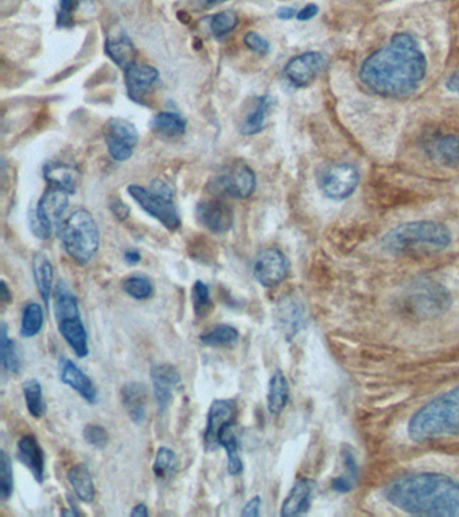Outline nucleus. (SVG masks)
<instances>
[{"label":"nucleus","instance_id":"nucleus-15","mask_svg":"<svg viewBox=\"0 0 459 517\" xmlns=\"http://www.w3.org/2000/svg\"><path fill=\"white\" fill-rule=\"evenodd\" d=\"M158 411L163 413L173 400V392L181 383V373L171 364H155L150 369Z\"/></svg>","mask_w":459,"mask_h":517},{"label":"nucleus","instance_id":"nucleus-36","mask_svg":"<svg viewBox=\"0 0 459 517\" xmlns=\"http://www.w3.org/2000/svg\"><path fill=\"white\" fill-rule=\"evenodd\" d=\"M177 469H178V458H177L176 453L168 447H159L157 455H155L153 465L155 477L158 480H167L176 474Z\"/></svg>","mask_w":459,"mask_h":517},{"label":"nucleus","instance_id":"nucleus-11","mask_svg":"<svg viewBox=\"0 0 459 517\" xmlns=\"http://www.w3.org/2000/svg\"><path fill=\"white\" fill-rule=\"evenodd\" d=\"M102 135L108 153L118 162L129 159L139 142L137 127L131 121L121 118L110 119L104 124Z\"/></svg>","mask_w":459,"mask_h":517},{"label":"nucleus","instance_id":"nucleus-18","mask_svg":"<svg viewBox=\"0 0 459 517\" xmlns=\"http://www.w3.org/2000/svg\"><path fill=\"white\" fill-rule=\"evenodd\" d=\"M124 72H126V87L129 99L137 103H142L145 96L157 82L159 72L154 66L135 62Z\"/></svg>","mask_w":459,"mask_h":517},{"label":"nucleus","instance_id":"nucleus-19","mask_svg":"<svg viewBox=\"0 0 459 517\" xmlns=\"http://www.w3.org/2000/svg\"><path fill=\"white\" fill-rule=\"evenodd\" d=\"M60 378L65 386L79 392L88 403L95 405L98 402V389L93 381L69 359L60 360Z\"/></svg>","mask_w":459,"mask_h":517},{"label":"nucleus","instance_id":"nucleus-12","mask_svg":"<svg viewBox=\"0 0 459 517\" xmlns=\"http://www.w3.org/2000/svg\"><path fill=\"white\" fill-rule=\"evenodd\" d=\"M253 276L265 289H273L286 281L290 265L286 256L278 248H265L257 254L253 262Z\"/></svg>","mask_w":459,"mask_h":517},{"label":"nucleus","instance_id":"nucleus-50","mask_svg":"<svg viewBox=\"0 0 459 517\" xmlns=\"http://www.w3.org/2000/svg\"><path fill=\"white\" fill-rule=\"evenodd\" d=\"M0 300H2L3 303L8 305L13 301V297H11L10 289H8L7 283L5 281H2V284H0Z\"/></svg>","mask_w":459,"mask_h":517},{"label":"nucleus","instance_id":"nucleus-14","mask_svg":"<svg viewBox=\"0 0 459 517\" xmlns=\"http://www.w3.org/2000/svg\"><path fill=\"white\" fill-rule=\"evenodd\" d=\"M325 65V57L318 52H307L287 62L284 76L295 88H306L317 79Z\"/></svg>","mask_w":459,"mask_h":517},{"label":"nucleus","instance_id":"nucleus-27","mask_svg":"<svg viewBox=\"0 0 459 517\" xmlns=\"http://www.w3.org/2000/svg\"><path fill=\"white\" fill-rule=\"evenodd\" d=\"M105 53L116 65L120 66L124 71L134 63L135 54H137L134 43L126 33H119L108 38L105 43Z\"/></svg>","mask_w":459,"mask_h":517},{"label":"nucleus","instance_id":"nucleus-20","mask_svg":"<svg viewBox=\"0 0 459 517\" xmlns=\"http://www.w3.org/2000/svg\"><path fill=\"white\" fill-rule=\"evenodd\" d=\"M18 460L32 473L38 483L45 480V455L43 447L34 436H24L19 439Z\"/></svg>","mask_w":459,"mask_h":517},{"label":"nucleus","instance_id":"nucleus-29","mask_svg":"<svg viewBox=\"0 0 459 517\" xmlns=\"http://www.w3.org/2000/svg\"><path fill=\"white\" fill-rule=\"evenodd\" d=\"M271 108V99L268 96L253 99L248 112L240 123V131L243 135H256L264 129L265 116Z\"/></svg>","mask_w":459,"mask_h":517},{"label":"nucleus","instance_id":"nucleus-37","mask_svg":"<svg viewBox=\"0 0 459 517\" xmlns=\"http://www.w3.org/2000/svg\"><path fill=\"white\" fill-rule=\"evenodd\" d=\"M121 289L132 300L148 301L154 295V284L150 279L142 275L129 276L121 283Z\"/></svg>","mask_w":459,"mask_h":517},{"label":"nucleus","instance_id":"nucleus-34","mask_svg":"<svg viewBox=\"0 0 459 517\" xmlns=\"http://www.w3.org/2000/svg\"><path fill=\"white\" fill-rule=\"evenodd\" d=\"M27 410L35 419H40L46 414V403L43 400V386L37 378H30L22 384Z\"/></svg>","mask_w":459,"mask_h":517},{"label":"nucleus","instance_id":"nucleus-47","mask_svg":"<svg viewBox=\"0 0 459 517\" xmlns=\"http://www.w3.org/2000/svg\"><path fill=\"white\" fill-rule=\"evenodd\" d=\"M297 10L292 7H281L278 11H276V16L282 21H290V19L294 18L297 16Z\"/></svg>","mask_w":459,"mask_h":517},{"label":"nucleus","instance_id":"nucleus-46","mask_svg":"<svg viewBox=\"0 0 459 517\" xmlns=\"http://www.w3.org/2000/svg\"><path fill=\"white\" fill-rule=\"evenodd\" d=\"M318 14V5H307L302 10L298 11L297 19L301 22L310 21V19L314 18Z\"/></svg>","mask_w":459,"mask_h":517},{"label":"nucleus","instance_id":"nucleus-8","mask_svg":"<svg viewBox=\"0 0 459 517\" xmlns=\"http://www.w3.org/2000/svg\"><path fill=\"white\" fill-rule=\"evenodd\" d=\"M68 193L58 187H49L37 206H32L27 212L30 231L37 239L49 240L53 231L58 228L61 217L69 204Z\"/></svg>","mask_w":459,"mask_h":517},{"label":"nucleus","instance_id":"nucleus-41","mask_svg":"<svg viewBox=\"0 0 459 517\" xmlns=\"http://www.w3.org/2000/svg\"><path fill=\"white\" fill-rule=\"evenodd\" d=\"M85 442L96 449H104L108 445V433L100 425H88L82 431Z\"/></svg>","mask_w":459,"mask_h":517},{"label":"nucleus","instance_id":"nucleus-39","mask_svg":"<svg viewBox=\"0 0 459 517\" xmlns=\"http://www.w3.org/2000/svg\"><path fill=\"white\" fill-rule=\"evenodd\" d=\"M14 493L13 464L5 450L0 452V499L7 502Z\"/></svg>","mask_w":459,"mask_h":517},{"label":"nucleus","instance_id":"nucleus-40","mask_svg":"<svg viewBox=\"0 0 459 517\" xmlns=\"http://www.w3.org/2000/svg\"><path fill=\"white\" fill-rule=\"evenodd\" d=\"M193 309H195L196 315L204 317L209 311L212 306V300H210V292L207 284L204 282L197 281L193 284L192 292Z\"/></svg>","mask_w":459,"mask_h":517},{"label":"nucleus","instance_id":"nucleus-51","mask_svg":"<svg viewBox=\"0 0 459 517\" xmlns=\"http://www.w3.org/2000/svg\"><path fill=\"white\" fill-rule=\"evenodd\" d=\"M148 515H150V512H148V508L146 504H138L131 512L132 517H148Z\"/></svg>","mask_w":459,"mask_h":517},{"label":"nucleus","instance_id":"nucleus-1","mask_svg":"<svg viewBox=\"0 0 459 517\" xmlns=\"http://www.w3.org/2000/svg\"><path fill=\"white\" fill-rule=\"evenodd\" d=\"M427 73V58L408 33H397L388 45L370 54L359 68L362 84L384 98H406Z\"/></svg>","mask_w":459,"mask_h":517},{"label":"nucleus","instance_id":"nucleus-16","mask_svg":"<svg viewBox=\"0 0 459 517\" xmlns=\"http://www.w3.org/2000/svg\"><path fill=\"white\" fill-rule=\"evenodd\" d=\"M198 223L213 234H226L234 223L232 207L221 200H210L201 203L196 209Z\"/></svg>","mask_w":459,"mask_h":517},{"label":"nucleus","instance_id":"nucleus-22","mask_svg":"<svg viewBox=\"0 0 459 517\" xmlns=\"http://www.w3.org/2000/svg\"><path fill=\"white\" fill-rule=\"evenodd\" d=\"M315 483L309 478L297 481L290 491L289 496L282 504L281 516H300L310 510L314 494Z\"/></svg>","mask_w":459,"mask_h":517},{"label":"nucleus","instance_id":"nucleus-35","mask_svg":"<svg viewBox=\"0 0 459 517\" xmlns=\"http://www.w3.org/2000/svg\"><path fill=\"white\" fill-rule=\"evenodd\" d=\"M43 321H45V315H43V306L35 302L27 303L22 312L21 336L24 339H33L37 336L43 330Z\"/></svg>","mask_w":459,"mask_h":517},{"label":"nucleus","instance_id":"nucleus-26","mask_svg":"<svg viewBox=\"0 0 459 517\" xmlns=\"http://www.w3.org/2000/svg\"><path fill=\"white\" fill-rule=\"evenodd\" d=\"M66 477H68L69 483H71L80 502L85 503V504L93 503L96 497L95 483H93L90 469L84 464L72 466L68 470Z\"/></svg>","mask_w":459,"mask_h":517},{"label":"nucleus","instance_id":"nucleus-3","mask_svg":"<svg viewBox=\"0 0 459 517\" xmlns=\"http://www.w3.org/2000/svg\"><path fill=\"white\" fill-rule=\"evenodd\" d=\"M452 244V234L436 221H411L391 229L381 240L384 250L397 256H427Z\"/></svg>","mask_w":459,"mask_h":517},{"label":"nucleus","instance_id":"nucleus-24","mask_svg":"<svg viewBox=\"0 0 459 517\" xmlns=\"http://www.w3.org/2000/svg\"><path fill=\"white\" fill-rule=\"evenodd\" d=\"M33 275H34L35 286L43 298V303L48 308L53 295V282H54V268L51 260L43 253H37L33 258Z\"/></svg>","mask_w":459,"mask_h":517},{"label":"nucleus","instance_id":"nucleus-23","mask_svg":"<svg viewBox=\"0 0 459 517\" xmlns=\"http://www.w3.org/2000/svg\"><path fill=\"white\" fill-rule=\"evenodd\" d=\"M218 444L225 449L226 455H228L226 470H228L229 474L234 475V477L242 474L243 470H244V464L240 457V438L236 423H231L221 430Z\"/></svg>","mask_w":459,"mask_h":517},{"label":"nucleus","instance_id":"nucleus-43","mask_svg":"<svg viewBox=\"0 0 459 517\" xmlns=\"http://www.w3.org/2000/svg\"><path fill=\"white\" fill-rule=\"evenodd\" d=\"M244 43L251 52L256 53V54L265 55L270 52V43L255 32L248 33L245 35Z\"/></svg>","mask_w":459,"mask_h":517},{"label":"nucleus","instance_id":"nucleus-42","mask_svg":"<svg viewBox=\"0 0 459 517\" xmlns=\"http://www.w3.org/2000/svg\"><path fill=\"white\" fill-rule=\"evenodd\" d=\"M79 7V0H60L57 11L58 26L68 27L73 24V14Z\"/></svg>","mask_w":459,"mask_h":517},{"label":"nucleus","instance_id":"nucleus-5","mask_svg":"<svg viewBox=\"0 0 459 517\" xmlns=\"http://www.w3.org/2000/svg\"><path fill=\"white\" fill-rule=\"evenodd\" d=\"M58 236L65 253L80 265L88 264L100 247L98 223L85 209L72 213L58 226Z\"/></svg>","mask_w":459,"mask_h":517},{"label":"nucleus","instance_id":"nucleus-28","mask_svg":"<svg viewBox=\"0 0 459 517\" xmlns=\"http://www.w3.org/2000/svg\"><path fill=\"white\" fill-rule=\"evenodd\" d=\"M290 399L289 381L281 369L275 370L268 383L267 408L273 415H281Z\"/></svg>","mask_w":459,"mask_h":517},{"label":"nucleus","instance_id":"nucleus-2","mask_svg":"<svg viewBox=\"0 0 459 517\" xmlns=\"http://www.w3.org/2000/svg\"><path fill=\"white\" fill-rule=\"evenodd\" d=\"M389 504L409 515L459 517V481L439 473H417L387 485Z\"/></svg>","mask_w":459,"mask_h":517},{"label":"nucleus","instance_id":"nucleus-17","mask_svg":"<svg viewBox=\"0 0 459 517\" xmlns=\"http://www.w3.org/2000/svg\"><path fill=\"white\" fill-rule=\"evenodd\" d=\"M426 154L431 162L444 168H459V132L439 134L426 143Z\"/></svg>","mask_w":459,"mask_h":517},{"label":"nucleus","instance_id":"nucleus-4","mask_svg":"<svg viewBox=\"0 0 459 517\" xmlns=\"http://www.w3.org/2000/svg\"><path fill=\"white\" fill-rule=\"evenodd\" d=\"M459 434V387L423 406L412 415L408 436L414 442L433 441Z\"/></svg>","mask_w":459,"mask_h":517},{"label":"nucleus","instance_id":"nucleus-48","mask_svg":"<svg viewBox=\"0 0 459 517\" xmlns=\"http://www.w3.org/2000/svg\"><path fill=\"white\" fill-rule=\"evenodd\" d=\"M446 88L453 93H458L459 95V71L454 72L449 80L446 81Z\"/></svg>","mask_w":459,"mask_h":517},{"label":"nucleus","instance_id":"nucleus-32","mask_svg":"<svg viewBox=\"0 0 459 517\" xmlns=\"http://www.w3.org/2000/svg\"><path fill=\"white\" fill-rule=\"evenodd\" d=\"M200 341L205 347H229L239 341V330L232 325L221 323L204 331L200 336Z\"/></svg>","mask_w":459,"mask_h":517},{"label":"nucleus","instance_id":"nucleus-49","mask_svg":"<svg viewBox=\"0 0 459 517\" xmlns=\"http://www.w3.org/2000/svg\"><path fill=\"white\" fill-rule=\"evenodd\" d=\"M124 260H126V263H129V264L135 265L140 263L142 256H140L139 251L129 250L124 253Z\"/></svg>","mask_w":459,"mask_h":517},{"label":"nucleus","instance_id":"nucleus-44","mask_svg":"<svg viewBox=\"0 0 459 517\" xmlns=\"http://www.w3.org/2000/svg\"><path fill=\"white\" fill-rule=\"evenodd\" d=\"M110 210L113 215H115L116 220L124 221L129 218L131 209L127 206L126 203L120 200V198H115V200L110 201Z\"/></svg>","mask_w":459,"mask_h":517},{"label":"nucleus","instance_id":"nucleus-21","mask_svg":"<svg viewBox=\"0 0 459 517\" xmlns=\"http://www.w3.org/2000/svg\"><path fill=\"white\" fill-rule=\"evenodd\" d=\"M121 402L132 422L140 425L148 415V392L145 384L131 381L121 388Z\"/></svg>","mask_w":459,"mask_h":517},{"label":"nucleus","instance_id":"nucleus-30","mask_svg":"<svg viewBox=\"0 0 459 517\" xmlns=\"http://www.w3.org/2000/svg\"><path fill=\"white\" fill-rule=\"evenodd\" d=\"M279 325L286 336H295L303 325V308L298 301L284 300L278 306Z\"/></svg>","mask_w":459,"mask_h":517},{"label":"nucleus","instance_id":"nucleus-7","mask_svg":"<svg viewBox=\"0 0 459 517\" xmlns=\"http://www.w3.org/2000/svg\"><path fill=\"white\" fill-rule=\"evenodd\" d=\"M127 192L137 201L138 206L168 231H177L181 226V218L174 204L173 189L162 179H155L150 189L139 185H129Z\"/></svg>","mask_w":459,"mask_h":517},{"label":"nucleus","instance_id":"nucleus-13","mask_svg":"<svg viewBox=\"0 0 459 517\" xmlns=\"http://www.w3.org/2000/svg\"><path fill=\"white\" fill-rule=\"evenodd\" d=\"M237 415V403L234 399H217L210 405L205 428L204 445L206 450L220 446L218 436L225 426L234 422Z\"/></svg>","mask_w":459,"mask_h":517},{"label":"nucleus","instance_id":"nucleus-6","mask_svg":"<svg viewBox=\"0 0 459 517\" xmlns=\"http://www.w3.org/2000/svg\"><path fill=\"white\" fill-rule=\"evenodd\" d=\"M53 300H54V317L61 336L77 358H87L90 355L88 333L80 315L76 295L72 292L65 282L61 281L55 286Z\"/></svg>","mask_w":459,"mask_h":517},{"label":"nucleus","instance_id":"nucleus-38","mask_svg":"<svg viewBox=\"0 0 459 517\" xmlns=\"http://www.w3.org/2000/svg\"><path fill=\"white\" fill-rule=\"evenodd\" d=\"M237 24H239V18L234 11H221L210 18V32L215 37H224L232 30L236 29Z\"/></svg>","mask_w":459,"mask_h":517},{"label":"nucleus","instance_id":"nucleus-9","mask_svg":"<svg viewBox=\"0 0 459 517\" xmlns=\"http://www.w3.org/2000/svg\"><path fill=\"white\" fill-rule=\"evenodd\" d=\"M359 182V170L349 163L328 166L318 174V187L333 201L349 198L358 189Z\"/></svg>","mask_w":459,"mask_h":517},{"label":"nucleus","instance_id":"nucleus-33","mask_svg":"<svg viewBox=\"0 0 459 517\" xmlns=\"http://www.w3.org/2000/svg\"><path fill=\"white\" fill-rule=\"evenodd\" d=\"M151 127L165 137H181L186 131V120L176 112H160L154 116Z\"/></svg>","mask_w":459,"mask_h":517},{"label":"nucleus","instance_id":"nucleus-45","mask_svg":"<svg viewBox=\"0 0 459 517\" xmlns=\"http://www.w3.org/2000/svg\"><path fill=\"white\" fill-rule=\"evenodd\" d=\"M260 507H262V499L260 496L253 497L250 502L243 508V517H257L260 515Z\"/></svg>","mask_w":459,"mask_h":517},{"label":"nucleus","instance_id":"nucleus-25","mask_svg":"<svg viewBox=\"0 0 459 517\" xmlns=\"http://www.w3.org/2000/svg\"><path fill=\"white\" fill-rule=\"evenodd\" d=\"M43 176L51 187H58L71 196L76 193L79 174L71 166L63 163H49L43 168Z\"/></svg>","mask_w":459,"mask_h":517},{"label":"nucleus","instance_id":"nucleus-10","mask_svg":"<svg viewBox=\"0 0 459 517\" xmlns=\"http://www.w3.org/2000/svg\"><path fill=\"white\" fill-rule=\"evenodd\" d=\"M215 192L224 193L229 197L245 200L251 197L256 189V176L253 168L244 162H234L226 165L217 176L215 177Z\"/></svg>","mask_w":459,"mask_h":517},{"label":"nucleus","instance_id":"nucleus-52","mask_svg":"<svg viewBox=\"0 0 459 517\" xmlns=\"http://www.w3.org/2000/svg\"><path fill=\"white\" fill-rule=\"evenodd\" d=\"M224 2H226V0H207L206 5L207 7H213V5H221Z\"/></svg>","mask_w":459,"mask_h":517},{"label":"nucleus","instance_id":"nucleus-31","mask_svg":"<svg viewBox=\"0 0 459 517\" xmlns=\"http://www.w3.org/2000/svg\"><path fill=\"white\" fill-rule=\"evenodd\" d=\"M0 360L5 372L18 375L22 368L21 356L15 341L8 337L7 323L0 325Z\"/></svg>","mask_w":459,"mask_h":517}]
</instances>
